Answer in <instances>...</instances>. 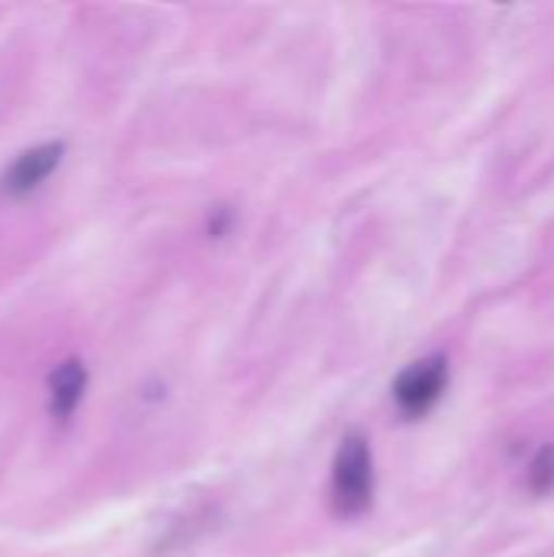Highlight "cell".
Listing matches in <instances>:
<instances>
[{
    "label": "cell",
    "instance_id": "cell-4",
    "mask_svg": "<svg viewBox=\"0 0 554 557\" xmlns=\"http://www.w3.org/2000/svg\"><path fill=\"white\" fill-rule=\"evenodd\" d=\"M82 392H85V366L78 359L62 362L49 379V411H52V418H59V421L72 418L75 405L82 401Z\"/></svg>",
    "mask_w": 554,
    "mask_h": 557
},
{
    "label": "cell",
    "instance_id": "cell-1",
    "mask_svg": "<svg viewBox=\"0 0 554 557\" xmlns=\"http://www.w3.org/2000/svg\"><path fill=\"white\" fill-rule=\"evenodd\" d=\"M372 499V454L369 441L349 434L333 463V503L340 516H359Z\"/></svg>",
    "mask_w": 554,
    "mask_h": 557
},
{
    "label": "cell",
    "instance_id": "cell-5",
    "mask_svg": "<svg viewBox=\"0 0 554 557\" xmlns=\"http://www.w3.org/2000/svg\"><path fill=\"white\" fill-rule=\"evenodd\" d=\"M529 486H532L535 493H549L554 486V447H545V450L532 460Z\"/></svg>",
    "mask_w": 554,
    "mask_h": 557
},
{
    "label": "cell",
    "instance_id": "cell-2",
    "mask_svg": "<svg viewBox=\"0 0 554 557\" xmlns=\"http://www.w3.org/2000/svg\"><path fill=\"white\" fill-rule=\"evenodd\" d=\"M447 385V359L428 356L415 366H408L395 382V401L405 414L418 418L434 408V401L444 395Z\"/></svg>",
    "mask_w": 554,
    "mask_h": 557
},
{
    "label": "cell",
    "instance_id": "cell-3",
    "mask_svg": "<svg viewBox=\"0 0 554 557\" xmlns=\"http://www.w3.org/2000/svg\"><path fill=\"white\" fill-rule=\"evenodd\" d=\"M62 157V144H39V147H29L23 150L0 176V189L7 196H26L33 193L59 163Z\"/></svg>",
    "mask_w": 554,
    "mask_h": 557
}]
</instances>
